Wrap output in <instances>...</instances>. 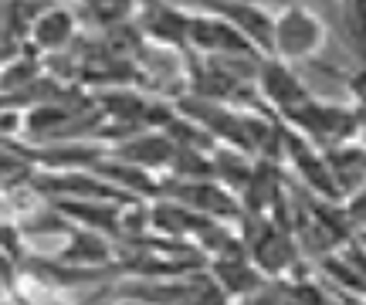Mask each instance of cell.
Here are the masks:
<instances>
[{"instance_id":"obj_1","label":"cell","mask_w":366,"mask_h":305,"mask_svg":"<svg viewBox=\"0 0 366 305\" xmlns=\"http://www.w3.org/2000/svg\"><path fill=\"white\" fill-rule=\"evenodd\" d=\"M329 38V27L322 21V14L292 0L285 7L274 11V24H272V58H282L288 65H299L309 61L322 51V44Z\"/></svg>"},{"instance_id":"obj_2","label":"cell","mask_w":366,"mask_h":305,"mask_svg":"<svg viewBox=\"0 0 366 305\" xmlns=\"http://www.w3.org/2000/svg\"><path fill=\"white\" fill-rule=\"evenodd\" d=\"M187 48H194L200 58H264L227 17L204 7H190Z\"/></svg>"},{"instance_id":"obj_3","label":"cell","mask_w":366,"mask_h":305,"mask_svg":"<svg viewBox=\"0 0 366 305\" xmlns=\"http://www.w3.org/2000/svg\"><path fill=\"white\" fill-rule=\"evenodd\" d=\"M254 89L264 95L268 106H274V112H278L282 119H288L292 112H299V109L312 99L309 85L299 79L295 65H288L282 58H272V54H264L262 61H258Z\"/></svg>"},{"instance_id":"obj_4","label":"cell","mask_w":366,"mask_h":305,"mask_svg":"<svg viewBox=\"0 0 366 305\" xmlns=\"http://www.w3.org/2000/svg\"><path fill=\"white\" fill-rule=\"evenodd\" d=\"M288 122L299 129L305 139H312L315 146H340L353 136V112L350 109H340V106H326L319 99H309L299 112H292Z\"/></svg>"},{"instance_id":"obj_5","label":"cell","mask_w":366,"mask_h":305,"mask_svg":"<svg viewBox=\"0 0 366 305\" xmlns=\"http://www.w3.org/2000/svg\"><path fill=\"white\" fill-rule=\"evenodd\" d=\"M187 21L190 7L173 0H146L139 7V31L163 48H187Z\"/></svg>"},{"instance_id":"obj_6","label":"cell","mask_w":366,"mask_h":305,"mask_svg":"<svg viewBox=\"0 0 366 305\" xmlns=\"http://www.w3.org/2000/svg\"><path fill=\"white\" fill-rule=\"evenodd\" d=\"M75 34H79V17L71 14V7L48 4L41 14H34L27 27V44L41 54H61L65 48H71Z\"/></svg>"},{"instance_id":"obj_7","label":"cell","mask_w":366,"mask_h":305,"mask_svg":"<svg viewBox=\"0 0 366 305\" xmlns=\"http://www.w3.org/2000/svg\"><path fill=\"white\" fill-rule=\"evenodd\" d=\"M105 258H109V244L92 231H75L71 244L61 251V261H68V265H99Z\"/></svg>"},{"instance_id":"obj_8","label":"cell","mask_w":366,"mask_h":305,"mask_svg":"<svg viewBox=\"0 0 366 305\" xmlns=\"http://www.w3.org/2000/svg\"><path fill=\"white\" fill-rule=\"evenodd\" d=\"M346 31H350V48L366 61V0H346Z\"/></svg>"},{"instance_id":"obj_9","label":"cell","mask_w":366,"mask_h":305,"mask_svg":"<svg viewBox=\"0 0 366 305\" xmlns=\"http://www.w3.org/2000/svg\"><path fill=\"white\" fill-rule=\"evenodd\" d=\"M346 214H350V221H356V224H366V186H360L353 197H350Z\"/></svg>"},{"instance_id":"obj_10","label":"cell","mask_w":366,"mask_h":305,"mask_svg":"<svg viewBox=\"0 0 366 305\" xmlns=\"http://www.w3.org/2000/svg\"><path fill=\"white\" fill-rule=\"evenodd\" d=\"M309 4H312L319 14H332V17L342 11V0H309Z\"/></svg>"},{"instance_id":"obj_11","label":"cell","mask_w":366,"mask_h":305,"mask_svg":"<svg viewBox=\"0 0 366 305\" xmlns=\"http://www.w3.org/2000/svg\"><path fill=\"white\" fill-rule=\"evenodd\" d=\"M248 4H258V7H268V11H278V7H285L292 0H248Z\"/></svg>"}]
</instances>
